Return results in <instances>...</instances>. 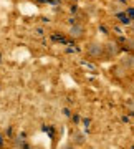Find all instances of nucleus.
Wrapping results in <instances>:
<instances>
[{"label":"nucleus","instance_id":"nucleus-1","mask_svg":"<svg viewBox=\"0 0 134 149\" xmlns=\"http://www.w3.org/2000/svg\"><path fill=\"white\" fill-rule=\"evenodd\" d=\"M103 53H104V47H103L101 43L93 42V43L88 45V55H90V56H93V58H99V56H103Z\"/></svg>","mask_w":134,"mask_h":149},{"label":"nucleus","instance_id":"nucleus-2","mask_svg":"<svg viewBox=\"0 0 134 149\" xmlns=\"http://www.w3.org/2000/svg\"><path fill=\"white\" fill-rule=\"evenodd\" d=\"M68 33H70L71 38L80 40V38H83V35H85V27H83L81 23H75V25H71V27H70Z\"/></svg>","mask_w":134,"mask_h":149},{"label":"nucleus","instance_id":"nucleus-3","mask_svg":"<svg viewBox=\"0 0 134 149\" xmlns=\"http://www.w3.org/2000/svg\"><path fill=\"white\" fill-rule=\"evenodd\" d=\"M86 149H96V148H86Z\"/></svg>","mask_w":134,"mask_h":149}]
</instances>
